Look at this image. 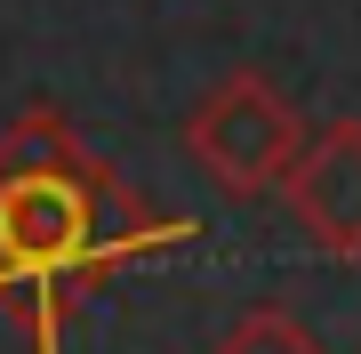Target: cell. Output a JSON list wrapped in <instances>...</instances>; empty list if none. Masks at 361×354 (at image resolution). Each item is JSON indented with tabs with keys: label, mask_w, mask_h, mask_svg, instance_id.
Instances as JSON below:
<instances>
[{
	"label": "cell",
	"mask_w": 361,
	"mask_h": 354,
	"mask_svg": "<svg viewBox=\"0 0 361 354\" xmlns=\"http://www.w3.org/2000/svg\"><path fill=\"white\" fill-rule=\"evenodd\" d=\"M193 225L137 201V185L97 161L56 105H25L0 129V306L32 354H65V314L129 258L185 242Z\"/></svg>",
	"instance_id": "6da1fadb"
},
{
	"label": "cell",
	"mask_w": 361,
	"mask_h": 354,
	"mask_svg": "<svg viewBox=\"0 0 361 354\" xmlns=\"http://www.w3.org/2000/svg\"><path fill=\"white\" fill-rule=\"evenodd\" d=\"M305 121L265 73H225L217 89L193 105L185 121V153L201 161V177H217L233 201H257V194H281L289 170L305 161Z\"/></svg>",
	"instance_id": "7a4b0ae2"
},
{
	"label": "cell",
	"mask_w": 361,
	"mask_h": 354,
	"mask_svg": "<svg viewBox=\"0 0 361 354\" xmlns=\"http://www.w3.org/2000/svg\"><path fill=\"white\" fill-rule=\"evenodd\" d=\"M289 210L329 258H361V121H329L289 170Z\"/></svg>",
	"instance_id": "3957f363"
},
{
	"label": "cell",
	"mask_w": 361,
	"mask_h": 354,
	"mask_svg": "<svg viewBox=\"0 0 361 354\" xmlns=\"http://www.w3.org/2000/svg\"><path fill=\"white\" fill-rule=\"evenodd\" d=\"M209 354H322V338H313L289 306H249V314L233 322Z\"/></svg>",
	"instance_id": "277c9868"
}]
</instances>
